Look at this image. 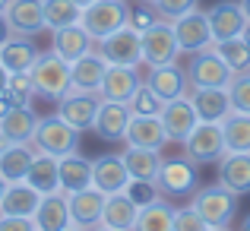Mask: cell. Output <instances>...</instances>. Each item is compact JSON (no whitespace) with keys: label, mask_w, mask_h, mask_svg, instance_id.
<instances>
[{"label":"cell","mask_w":250,"mask_h":231,"mask_svg":"<svg viewBox=\"0 0 250 231\" xmlns=\"http://www.w3.org/2000/svg\"><path fill=\"white\" fill-rule=\"evenodd\" d=\"M190 203L196 206V212L206 222V231H222L231 225L234 212H238V193L228 190L225 184H212V187H196V193L190 196Z\"/></svg>","instance_id":"6da1fadb"},{"label":"cell","mask_w":250,"mask_h":231,"mask_svg":"<svg viewBox=\"0 0 250 231\" xmlns=\"http://www.w3.org/2000/svg\"><path fill=\"white\" fill-rule=\"evenodd\" d=\"M127 22H130L127 0H92L89 6H83V16H80V25L95 42H102L111 32L124 29Z\"/></svg>","instance_id":"7a4b0ae2"},{"label":"cell","mask_w":250,"mask_h":231,"mask_svg":"<svg viewBox=\"0 0 250 231\" xmlns=\"http://www.w3.org/2000/svg\"><path fill=\"white\" fill-rule=\"evenodd\" d=\"M32 146L38 152H48V155H70L80 149V130L73 124H67L61 114H51V117H42L35 127V136H32Z\"/></svg>","instance_id":"3957f363"},{"label":"cell","mask_w":250,"mask_h":231,"mask_svg":"<svg viewBox=\"0 0 250 231\" xmlns=\"http://www.w3.org/2000/svg\"><path fill=\"white\" fill-rule=\"evenodd\" d=\"M32 83H35V92L44 98H51V102H57V98H63L70 92V63L63 61L61 54H54V51H48V54H38V61L32 63L29 70Z\"/></svg>","instance_id":"277c9868"},{"label":"cell","mask_w":250,"mask_h":231,"mask_svg":"<svg viewBox=\"0 0 250 231\" xmlns=\"http://www.w3.org/2000/svg\"><path fill=\"white\" fill-rule=\"evenodd\" d=\"M234 79V70L222 61V54L215 51V42L209 48L190 54V67H187V83L190 89L196 85H219V89H228Z\"/></svg>","instance_id":"5b68a950"},{"label":"cell","mask_w":250,"mask_h":231,"mask_svg":"<svg viewBox=\"0 0 250 231\" xmlns=\"http://www.w3.org/2000/svg\"><path fill=\"white\" fill-rule=\"evenodd\" d=\"M155 187H159V193L168 196V200H190V196L196 193V187H200V181H196V165L190 162L187 155L162 162L159 174H155Z\"/></svg>","instance_id":"8992f818"},{"label":"cell","mask_w":250,"mask_h":231,"mask_svg":"<svg viewBox=\"0 0 250 231\" xmlns=\"http://www.w3.org/2000/svg\"><path fill=\"white\" fill-rule=\"evenodd\" d=\"M181 146H184V155H187L193 165L219 162V158L228 152L225 133H222V124H215V121H200L193 127V133H190Z\"/></svg>","instance_id":"52a82bcc"},{"label":"cell","mask_w":250,"mask_h":231,"mask_svg":"<svg viewBox=\"0 0 250 231\" xmlns=\"http://www.w3.org/2000/svg\"><path fill=\"white\" fill-rule=\"evenodd\" d=\"M98 51L108 63H121V67H140L143 63V32H136L133 25L111 32L108 38L98 42Z\"/></svg>","instance_id":"ba28073f"},{"label":"cell","mask_w":250,"mask_h":231,"mask_svg":"<svg viewBox=\"0 0 250 231\" xmlns=\"http://www.w3.org/2000/svg\"><path fill=\"white\" fill-rule=\"evenodd\" d=\"M181 57V44H177L174 25L159 19L143 32V63L146 67H162V63H174Z\"/></svg>","instance_id":"9c48e42d"},{"label":"cell","mask_w":250,"mask_h":231,"mask_svg":"<svg viewBox=\"0 0 250 231\" xmlns=\"http://www.w3.org/2000/svg\"><path fill=\"white\" fill-rule=\"evenodd\" d=\"M171 25H174V35H177V44H181V54H196V51L209 48V44L215 42V38H212V25H209V16L200 10V6L187 10L184 16H177Z\"/></svg>","instance_id":"30bf717a"},{"label":"cell","mask_w":250,"mask_h":231,"mask_svg":"<svg viewBox=\"0 0 250 231\" xmlns=\"http://www.w3.org/2000/svg\"><path fill=\"white\" fill-rule=\"evenodd\" d=\"M98 105H102V95H98V92L70 89L63 98H57V114L83 133V130H92L95 114H98Z\"/></svg>","instance_id":"8fae6325"},{"label":"cell","mask_w":250,"mask_h":231,"mask_svg":"<svg viewBox=\"0 0 250 231\" xmlns=\"http://www.w3.org/2000/svg\"><path fill=\"white\" fill-rule=\"evenodd\" d=\"M206 16H209V25H212L215 42H228V38L244 35V29L250 22L241 0H219V3H212L206 10Z\"/></svg>","instance_id":"7c38bea8"},{"label":"cell","mask_w":250,"mask_h":231,"mask_svg":"<svg viewBox=\"0 0 250 231\" xmlns=\"http://www.w3.org/2000/svg\"><path fill=\"white\" fill-rule=\"evenodd\" d=\"M159 117H162V124H165L168 143H184L193 133V127L200 124V114H196L190 95H177V98H171V102H165V108H162Z\"/></svg>","instance_id":"4fadbf2b"},{"label":"cell","mask_w":250,"mask_h":231,"mask_svg":"<svg viewBox=\"0 0 250 231\" xmlns=\"http://www.w3.org/2000/svg\"><path fill=\"white\" fill-rule=\"evenodd\" d=\"M3 16H6V25H10L13 35L35 38L48 29V22H44V0H10Z\"/></svg>","instance_id":"5bb4252c"},{"label":"cell","mask_w":250,"mask_h":231,"mask_svg":"<svg viewBox=\"0 0 250 231\" xmlns=\"http://www.w3.org/2000/svg\"><path fill=\"white\" fill-rule=\"evenodd\" d=\"M70 200V228H98L102 225L104 193L98 187H85L76 193H67Z\"/></svg>","instance_id":"9a60e30c"},{"label":"cell","mask_w":250,"mask_h":231,"mask_svg":"<svg viewBox=\"0 0 250 231\" xmlns=\"http://www.w3.org/2000/svg\"><path fill=\"white\" fill-rule=\"evenodd\" d=\"M130 117H133V114H130L127 102H104V98H102L92 130H95V136H102L104 143H121L124 136H127Z\"/></svg>","instance_id":"2e32d148"},{"label":"cell","mask_w":250,"mask_h":231,"mask_svg":"<svg viewBox=\"0 0 250 231\" xmlns=\"http://www.w3.org/2000/svg\"><path fill=\"white\" fill-rule=\"evenodd\" d=\"M190 102H193L200 121H215V124H222V121H225V117L234 111L228 89H219V85H196V89H190Z\"/></svg>","instance_id":"e0dca14e"},{"label":"cell","mask_w":250,"mask_h":231,"mask_svg":"<svg viewBox=\"0 0 250 231\" xmlns=\"http://www.w3.org/2000/svg\"><path fill=\"white\" fill-rule=\"evenodd\" d=\"M140 83H143L140 67H121V63H108L98 95H102L104 102H130V95L136 92V85H140Z\"/></svg>","instance_id":"ac0fdd59"},{"label":"cell","mask_w":250,"mask_h":231,"mask_svg":"<svg viewBox=\"0 0 250 231\" xmlns=\"http://www.w3.org/2000/svg\"><path fill=\"white\" fill-rule=\"evenodd\" d=\"M104 70H108V61L102 57L98 48H92L89 54H83L80 61L70 63V89L98 92L102 89V79H104Z\"/></svg>","instance_id":"d6986e66"},{"label":"cell","mask_w":250,"mask_h":231,"mask_svg":"<svg viewBox=\"0 0 250 231\" xmlns=\"http://www.w3.org/2000/svg\"><path fill=\"white\" fill-rule=\"evenodd\" d=\"M127 184H130V171L121 155H102L92 162V187H98L104 196L127 190Z\"/></svg>","instance_id":"ffe728a7"},{"label":"cell","mask_w":250,"mask_h":231,"mask_svg":"<svg viewBox=\"0 0 250 231\" xmlns=\"http://www.w3.org/2000/svg\"><path fill=\"white\" fill-rule=\"evenodd\" d=\"M136 215H140V206L127 196V190L121 193H108L104 196V209H102V225L108 231H133L136 228Z\"/></svg>","instance_id":"44dd1931"},{"label":"cell","mask_w":250,"mask_h":231,"mask_svg":"<svg viewBox=\"0 0 250 231\" xmlns=\"http://www.w3.org/2000/svg\"><path fill=\"white\" fill-rule=\"evenodd\" d=\"M124 143H127V146H143V149H162L168 143L162 117L159 114H133Z\"/></svg>","instance_id":"7402d4cb"},{"label":"cell","mask_w":250,"mask_h":231,"mask_svg":"<svg viewBox=\"0 0 250 231\" xmlns=\"http://www.w3.org/2000/svg\"><path fill=\"white\" fill-rule=\"evenodd\" d=\"M92 48H98V42L83 29L80 22L63 25V29H54V42H51V51H54V54H61L67 63L80 61V57H83V54H89Z\"/></svg>","instance_id":"603a6c76"},{"label":"cell","mask_w":250,"mask_h":231,"mask_svg":"<svg viewBox=\"0 0 250 231\" xmlns=\"http://www.w3.org/2000/svg\"><path fill=\"white\" fill-rule=\"evenodd\" d=\"M42 51L35 48V42L25 35H10L3 44H0V67L6 73H29L32 63L38 61Z\"/></svg>","instance_id":"cb8c5ba5"},{"label":"cell","mask_w":250,"mask_h":231,"mask_svg":"<svg viewBox=\"0 0 250 231\" xmlns=\"http://www.w3.org/2000/svg\"><path fill=\"white\" fill-rule=\"evenodd\" d=\"M35 225L38 231H67L70 228V200L63 190L44 193L35 209Z\"/></svg>","instance_id":"d4e9b609"},{"label":"cell","mask_w":250,"mask_h":231,"mask_svg":"<svg viewBox=\"0 0 250 231\" xmlns=\"http://www.w3.org/2000/svg\"><path fill=\"white\" fill-rule=\"evenodd\" d=\"M219 184L238 196L250 193V152H225L219 158Z\"/></svg>","instance_id":"484cf974"},{"label":"cell","mask_w":250,"mask_h":231,"mask_svg":"<svg viewBox=\"0 0 250 231\" xmlns=\"http://www.w3.org/2000/svg\"><path fill=\"white\" fill-rule=\"evenodd\" d=\"M146 83L152 85L165 102H171V98H177V95H187V89H190L187 70L177 67V61L174 63H162V67H149Z\"/></svg>","instance_id":"4316f807"},{"label":"cell","mask_w":250,"mask_h":231,"mask_svg":"<svg viewBox=\"0 0 250 231\" xmlns=\"http://www.w3.org/2000/svg\"><path fill=\"white\" fill-rule=\"evenodd\" d=\"M42 117L32 111V105H13L3 117H0V130L10 143H32L35 136V127Z\"/></svg>","instance_id":"83f0119b"},{"label":"cell","mask_w":250,"mask_h":231,"mask_svg":"<svg viewBox=\"0 0 250 231\" xmlns=\"http://www.w3.org/2000/svg\"><path fill=\"white\" fill-rule=\"evenodd\" d=\"M25 181H29L42 196L61 190V158L48 155V152H38V149H35V158H32V165H29Z\"/></svg>","instance_id":"f1b7e54d"},{"label":"cell","mask_w":250,"mask_h":231,"mask_svg":"<svg viewBox=\"0 0 250 231\" xmlns=\"http://www.w3.org/2000/svg\"><path fill=\"white\" fill-rule=\"evenodd\" d=\"M38 203H42V193H38L29 181L6 184V193H3V200H0V215H32V219H35Z\"/></svg>","instance_id":"f546056e"},{"label":"cell","mask_w":250,"mask_h":231,"mask_svg":"<svg viewBox=\"0 0 250 231\" xmlns=\"http://www.w3.org/2000/svg\"><path fill=\"white\" fill-rule=\"evenodd\" d=\"M32 158H35V146H32V143H10V146L0 152V177H3L6 184L25 181Z\"/></svg>","instance_id":"4dcf8cb0"},{"label":"cell","mask_w":250,"mask_h":231,"mask_svg":"<svg viewBox=\"0 0 250 231\" xmlns=\"http://www.w3.org/2000/svg\"><path fill=\"white\" fill-rule=\"evenodd\" d=\"M92 187V162L83 158L80 152H70L61 158V190L76 193V190Z\"/></svg>","instance_id":"1f68e13d"},{"label":"cell","mask_w":250,"mask_h":231,"mask_svg":"<svg viewBox=\"0 0 250 231\" xmlns=\"http://www.w3.org/2000/svg\"><path fill=\"white\" fill-rule=\"evenodd\" d=\"M124 165H127L130 177H143V181H155V174H159L162 168V155L159 149H143V146H127L121 152Z\"/></svg>","instance_id":"d6a6232c"},{"label":"cell","mask_w":250,"mask_h":231,"mask_svg":"<svg viewBox=\"0 0 250 231\" xmlns=\"http://www.w3.org/2000/svg\"><path fill=\"white\" fill-rule=\"evenodd\" d=\"M174 228V206L168 200H152L146 206H140L136 215V231H171Z\"/></svg>","instance_id":"836d02e7"},{"label":"cell","mask_w":250,"mask_h":231,"mask_svg":"<svg viewBox=\"0 0 250 231\" xmlns=\"http://www.w3.org/2000/svg\"><path fill=\"white\" fill-rule=\"evenodd\" d=\"M222 133H225L228 152H250V114L231 111L222 121Z\"/></svg>","instance_id":"e575fe53"},{"label":"cell","mask_w":250,"mask_h":231,"mask_svg":"<svg viewBox=\"0 0 250 231\" xmlns=\"http://www.w3.org/2000/svg\"><path fill=\"white\" fill-rule=\"evenodd\" d=\"M80 16H83V6L73 3V0H44V22H48L51 32L80 22Z\"/></svg>","instance_id":"d590c367"},{"label":"cell","mask_w":250,"mask_h":231,"mask_svg":"<svg viewBox=\"0 0 250 231\" xmlns=\"http://www.w3.org/2000/svg\"><path fill=\"white\" fill-rule=\"evenodd\" d=\"M215 51L222 54V61H225L234 73H247L250 70V48H247L244 35L228 38V42H215Z\"/></svg>","instance_id":"8d00e7d4"},{"label":"cell","mask_w":250,"mask_h":231,"mask_svg":"<svg viewBox=\"0 0 250 231\" xmlns=\"http://www.w3.org/2000/svg\"><path fill=\"white\" fill-rule=\"evenodd\" d=\"M127 108H130V114H162V108H165V98H162L159 92H155L152 85L143 79V83L136 85V92L130 95Z\"/></svg>","instance_id":"74e56055"},{"label":"cell","mask_w":250,"mask_h":231,"mask_svg":"<svg viewBox=\"0 0 250 231\" xmlns=\"http://www.w3.org/2000/svg\"><path fill=\"white\" fill-rule=\"evenodd\" d=\"M3 95L10 98L13 105H32V98H35L38 92H35V83H32L29 73H10Z\"/></svg>","instance_id":"f35d334b"},{"label":"cell","mask_w":250,"mask_h":231,"mask_svg":"<svg viewBox=\"0 0 250 231\" xmlns=\"http://www.w3.org/2000/svg\"><path fill=\"white\" fill-rule=\"evenodd\" d=\"M228 95H231V108L241 114H250V70L247 73H234L231 85H228Z\"/></svg>","instance_id":"ab89813d"},{"label":"cell","mask_w":250,"mask_h":231,"mask_svg":"<svg viewBox=\"0 0 250 231\" xmlns=\"http://www.w3.org/2000/svg\"><path fill=\"white\" fill-rule=\"evenodd\" d=\"M127 196L136 203V206H146V203L159 200V187H155V181H143V177H130L127 184Z\"/></svg>","instance_id":"60d3db41"},{"label":"cell","mask_w":250,"mask_h":231,"mask_svg":"<svg viewBox=\"0 0 250 231\" xmlns=\"http://www.w3.org/2000/svg\"><path fill=\"white\" fill-rule=\"evenodd\" d=\"M196 3H200V0H152L159 19H165V22H174L177 16H184L187 10H193Z\"/></svg>","instance_id":"b9f144b4"},{"label":"cell","mask_w":250,"mask_h":231,"mask_svg":"<svg viewBox=\"0 0 250 231\" xmlns=\"http://www.w3.org/2000/svg\"><path fill=\"white\" fill-rule=\"evenodd\" d=\"M171 231H206V222L196 212V206L190 203V206H184V209H174V228Z\"/></svg>","instance_id":"7bdbcfd3"},{"label":"cell","mask_w":250,"mask_h":231,"mask_svg":"<svg viewBox=\"0 0 250 231\" xmlns=\"http://www.w3.org/2000/svg\"><path fill=\"white\" fill-rule=\"evenodd\" d=\"M159 22V13H155L152 3H146V0H140L136 6H130V25H133L136 32H146L149 25Z\"/></svg>","instance_id":"ee69618b"},{"label":"cell","mask_w":250,"mask_h":231,"mask_svg":"<svg viewBox=\"0 0 250 231\" xmlns=\"http://www.w3.org/2000/svg\"><path fill=\"white\" fill-rule=\"evenodd\" d=\"M10 35H13V32H10V25H6V16L0 13V44H3V42H6Z\"/></svg>","instance_id":"f6af8a7d"},{"label":"cell","mask_w":250,"mask_h":231,"mask_svg":"<svg viewBox=\"0 0 250 231\" xmlns=\"http://www.w3.org/2000/svg\"><path fill=\"white\" fill-rule=\"evenodd\" d=\"M13 108V102H10V98H6V95H0V117H3L6 114V111H10Z\"/></svg>","instance_id":"bcb514c9"},{"label":"cell","mask_w":250,"mask_h":231,"mask_svg":"<svg viewBox=\"0 0 250 231\" xmlns=\"http://www.w3.org/2000/svg\"><path fill=\"white\" fill-rule=\"evenodd\" d=\"M6 79H10V73H6V70L0 67V95H3V92H6Z\"/></svg>","instance_id":"7dc6e473"},{"label":"cell","mask_w":250,"mask_h":231,"mask_svg":"<svg viewBox=\"0 0 250 231\" xmlns=\"http://www.w3.org/2000/svg\"><path fill=\"white\" fill-rule=\"evenodd\" d=\"M6 146H10V140H6V136H3V130H0V152H3Z\"/></svg>","instance_id":"c3c4849f"},{"label":"cell","mask_w":250,"mask_h":231,"mask_svg":"<svg viewBox=\"0 0 250 231\" xmlns=\"http://www.w3.org/2000/svg\"><path fill=\"white\" fill-rule=\"evenodd\" d=\"M241 6H244V13H247V19H250V0H241Z\"/></svg>","instance_id":"681fc988"},{"label":"cell","mask_w":250,"mask_h":231,"mask_svg":"<svg viewBox=\"0 0 250 231\" xmlns=\"http://www.w3.org/2000/svg\"><path fill=\"white\" fill-rule=\"evenodd\" d=\"M3 193H6V181L0 177V200H3Z\"/></svg>","instance_id":"f907efd6"},{"label":"cell","mask_w":250,"mask_h":231,"mask_svg":"<svg viewBox=\"0 0 250 231\" xmlns=\"http://www.w3.org/2000/svg\"><path fill=\"white\" fill-rule=\"evenodd\" d=\"M244 42H247V48H250V22H247V29H244Z\"/></svg>","instance_id":"816d5d0a"},{"label":"cell","mask_w":250,"mask_h":231,"mask_svg":"<svg viewBox=\"0 0 250 231\" xmlns=\"http://www.w3.org/2000/svg\"><path fill=\"white\" fill-rule=\"evenodd\" d=\"M6 6H10V0H0V13H6Z\"/></svg>","instance_id":"f5cc1de1"},{"label":"cell","mask_w":250,"mask_h":231,"mask_svg":"<svg viewBox=\"0 0 250 231\" xmlns=\"http://www.w3.org/2000/svg\"><path fill=\"white\" fill-rule=\"evenodd\" d=\"M73 3H80V6H89V3H92V0H73Z\"/></svg>","instance_id":"db71d44e"},{"label":"cell","mask_w":250,"mask_h":231,"mask_svg":"<svg viewBox=\"0 0 250 231\" xmlns=\"http://www.w3.org/2000/svg\"><path fill=\"white\" fill-rule=\"evenodd\" d=\"M244 231H250V215H247V219H244Z\"/></svg>","instance_id":"11a10c76"},{"label":"cell","mask_w":250,"mask_h":231,"mask_svg":"<svg viewBox=\"0 0 250 231\" xmlns=\"http://www.w3.org/2000/svg\"><path fill=\"white\" fill-rule=\"evenodd\" d=\"M146 3H152V0H146Z\"/></svg>","instance_id":"9f6ffc18"}]
</instances>
